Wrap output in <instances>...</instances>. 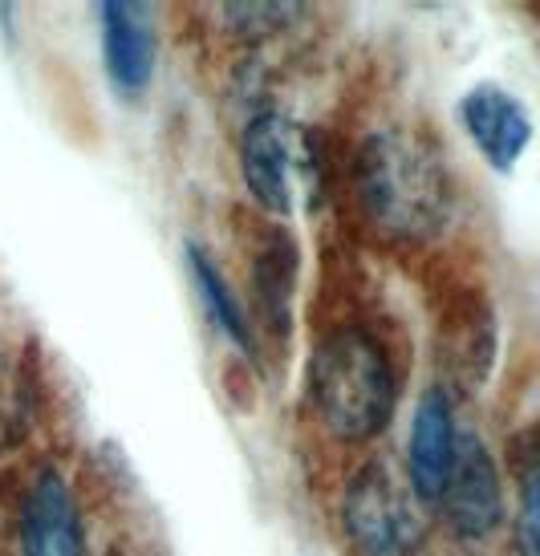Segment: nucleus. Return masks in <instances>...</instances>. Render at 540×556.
I'll use <instances>...</instances> for the list:
<instances>
[{
	"mask_svg": "<svg viewBox=\"0 0 540 556\" xmlns=\"http://www.w3.org/2000/svg\"><path fill=\"white\" fill-rule=\"evenodd\" d=\"M516 541L520 553L540 556V451L528 459L520 476V520H516Z\"/></svg>",
	"mask_w": 540,
	"mask_h": 556,
	"instance_id": "nucleus-13",
	"label": "nucleus"
},
{
	"mask_svg": "<svg viewBox=\"0 0 540 556\" xmlns=\"http://www.w3.org/2000/svg\"><path fill=\"white\" fill-rule=\"evenodd\" d=\"M305 4H224L231 29H240L244 37H264L273 29H285L301 16Z\"/></svg>",
	"mask_w": 540,
	"mask_h": 556,
	"instance_id": "nucleus-12",
	"label": "nucleus"
},
{
	"mask_svg": "<svg viewBox=\"0 0 540 556\" xmlns=\"http://www.w3.org/2000/svg\"><path fill=\"white\" fill-rule=\"evenodd\" d=\"M309 399L329 434L346 443L374 439L399 402V378L382 341L357 325L334 329L309 362Z\"/></svg>",
	"mask_w": 540,
	"mask_h": 556,
	"instance_id": "nucleus-2",
	"label": "nucleus"
},
{
	"mask_svg": "<svg viewBox=\"0 0 540 556\" xmlns=\"http://www.w3.org/2000/svg\"><path fill=\"white\" fill-rule=\"evenodd\" d=\"M240 175L248 195L273 216H293L317 187V151L305 126L285 114L252 118L240 139Z\"/></svg>",
	"mask_w": 540,
	"mask_h": 556,
	"instance_id": "nucleus-3",
	"label": "nucleus"
},
{
	"mask_svg": "<svg viewBox=\"0 0 540 556\" xmlns=\"http://www.w3.org/2000/svg\"><path fill=\"white\" fill-rule=\"evenodd\" d=\"M460 123L467 130V139L476 142L479 155L504 175L525 159L528 142H532V118H528L525 102L512 98L495 81H479L463 93Z\"/></svg>",
	"mask_w": 540,
	"mask_h": 556,
	"instance_id": "nucleus-6",
	"label": "nucleus"
},
{
	"mask_svg": "<svg viewBox=\"0 0 540 556\" xmlns=\"http://www.w3.org/2000/svg\"><path fill=\"white\" fill-rule=\"evenodd\" d=\"M357 195L378 232L435 240L448 228L455 191L443 159L411 130H378L357 155Z\"/></svg>",
	"mask_w": 540,
	"mask_h": 556,
	"instance_id": "nucleus-1",
	"label": "nucleus"
},
{
	"mask_svg": "<svg viewBox=\"0 0 540 556\" xmlns=\"http://www.w3.org/2000/svg\"><path fill=\"white\" fill-rule=\"evenodd\" d=\"M187 268H191V280L203 296V309L212 313V321L219 325V333L240 350V354L256 357V338H252V325H248L244 305L236 301L231 285L224 280V273L216 268V261L203 252L200 244H187Z\"/></svg>",
	"mask_w": 540,
	"mask_h": 556,
	"instance_id": "nucleus-11",
	"label": "nucleus"
},
{
	"mask_svg": "<svg viewBox=\"0 0 540 556\" xmlns=\"http://www.w3.org/2000/svg\"><path fill=\"white\" fill-rule=\"evenodd\" d=\"M98 21H102V58H106L110 81L123 93H142L151 86L154 62H159L151 4L106 0L98 4Z\"/></svg>",
	"mask_w": 540,
	"mask_h": 556,
	"instance_id": "nucleus-8",
	"label": "nucleus"
},
{
	"mask_svg": "<svg viewBox=\"0 0 540 556\" xmlns=\"http://www.w3.org/2000/svg\"><path fill=\"white\" fill-rule=\"evenodd\" d=\"M341 525L362 556H411L427 528L411 479H402L386 459H374L350 479Z\"/></svg>",
	"mask_w": 540,
	"mask_h": 556,
	"instance_id": "nucleus-4",
	"label": "nucleus"
},
{
	"mask_svg": "<svg viewBox=\"0 0 540 556\" xmlns=\"http://www.w3.org/2000/svg\"><path fill=\"white\" fill-rule=\"evenodd\" d=\"M4 434H16V399L4 382V374H0V439Z\"/></svg>",
	"mask_w": 540,
	"mask_h": 556,
	"instance_id": "nucleus-14",
	"label": "nucleus"
},
{
	"mask_svg": "<svg viewBox=\"0 0 540 556\" xmlns=\"http://www.w3.org/2000/svg\"><path fill=\"white\" fill-rule=\"evenodd\" d=\"M455 447H460V427H455V410H451L448 390H427L418 399L415 422H411V443H406V479L418 492V500H439L448 471L455 464Z\"/></svg>",
	"mask_w": 540,
	"mask_h": 556,
	"instance_id": "nucleus-9",
	"label": "nucleus"
},
{
	"mask_svg": "<svg viewBox=\"0 0 540 556\" xmlns=\"http://www.w3.org/2000/svg\"><path fill=\"white\" fill-rule=\"evenodd\" d=\"M293 285H297V244L289 232H268V240L256 252V273H252V289H256V305H261V321L268 325L273 338L289 333V309H293Z\"/></svg>",
	"mask_w": 540,
	"mask_h": 556,
	"instance_id": "nucleus-10",
	"label": "nucleus"
},
{
	"mask_svg": "<svg viewBox=\"0 0 540 556\" xmlns=\"http://www.w3.org/2000/svg\"><path fill=\"white\" fill-rule=\"evenodd\" d=\"M21 556H86V525L62 471H41L21 508Z\"/></svg>",
	"mask_w": 540,
	"mask_h": 556,
	"instance_id": "nucleus-7",
	"label": "nucleus"
},
{
	"mask_svg": "<svg viewBox=\"0 0 540 556\" xmlns=\"http://www.w3.org/2000/svg\"><path fill=\"white\" fill-rule=\"evenodd\" d=\"M435 504L443 508V520L463 541H484L500 528V520H504V488H500L492 451L484 447L479 434L460 431L455 464H451L448 483H443Z\"/></svg>",
	"mask_w": 540,
	"mask_h": 556,
	"instance_id": "nucleus-5",
	"label": "nucleus"
}]
</instances>
